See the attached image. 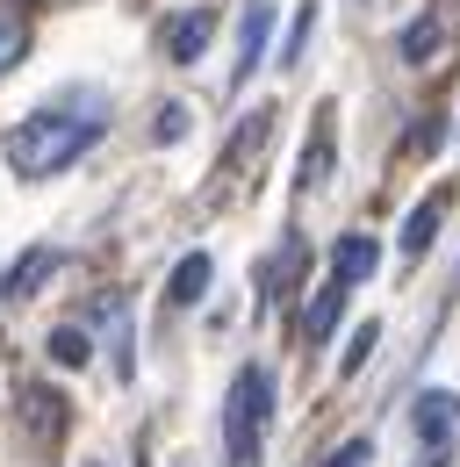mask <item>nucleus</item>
<instances>
[{
	"label": "nucleus",
	"mask_w": 460,
	"mask_h": 467,
	"mask_svg": "<svg viewBox=\"0 0 460 467\" xmlns=\"http://www.w3.org/2000/svg\"><path fill=\"white\" fill-rule=\"evenodd\" d=\"M15 403H22L29 439H37V446H58V431H65V396H58V389H22Z\"/></svg>",
	"instance_id": "obj_6"
},
{
	"label": "nucleus",
	"mask_w": 460,
	"mask_h": 467,
	"mask_svg": "<svg viewBox=\"0 0 460 467\" xmlns=\"http://www.w3.org/2000/svg\"><path fill=\"white\" fill-rule=\"evenodd\" d=\"M324 173H331V130H324V137L302 151V187H309V180H324Z\"/></svg>",
	"instance_id": "obj_15"
},
{
	"label": "nucleus",
	"mask_w": 460,
	"mask_h": 467,
	"mask_svg": "<svg viewBox=\"0 0 460 467\" xmlns=\"http://www.w3.org/2000/svg\"><path fill=\"white\" fill-rule=\"evenodd\" d=\"M101 130H109L101 101H87V109H37V116H22L7 130V166L22 180H51V173H65L79 151H94Z\"/></svg>",
	"instance_id": "obj_1"
},
{
	"label": "nucleus",
	"mask_w": 460,
	"mask_h": 467,
	"mask_svg": "<svg viewBox=\"0 0 460 467\" xmlns=\"http://www.w3.org/2000/svg\"><path fill=\"white\" fill-rule=\"evenodd\" d=\"M367 352H374V324H360V331H352V352H345V374H352V367H360Z\"/></svg>",
	"instance_id": "obj_18"
},
{
	"label": "nucleus",
	"mask_w": 460,
	"mask_h": 467,
	"mask_svg": "<svg viewBox=\"0 0 460 467\" xmlns=\"http://www.w3.org/2000/svg\"><path fill=\"white\" fill-rule=\"evenodd\" d=\"M454 424H460L454 389H424L417 396V446H454Z\"/></svg>",
	"instance_id": "obj_4"
},
{
	"label": "nucleus",
	"mask_w": 460,
	"mask_h": 467,
	"mask_svg": "<svg viewBox=\"0 0 460 467\" xmlns=\"http://www.w3.org/2000/svg\"><path fill=\"white\" fill-rule=\"evenodd\" d=\"M22 51H29V29H22V15H7V7H0V72H15Z\"/></svg>",
	"instance_id": "obj_13"
},
{
	"label": "nucleus",
	"mask_w": 460,
	"mask_h": 467,
	"mask_svg": "<svg viewBox=\"0 0 460 467\" xmlns=\"http://www.w3.org/2000/svg\"><path fill=\"white\" fill-rule=\"evenodd\" d=\"M267 424H274V374H267V367H237L230 403H224V446H230V461H237V467L259 461Z\"/></svg>",
	"instance_id": "obj_2"
},
{
	"label": "nucleus",
	"mask_w": 460,
	"mask_h": 467,
	"mask_svg": "<svg viewBox=\"0 0 460 467\" xmlns=\"http://www.w3.org/2000/svg\"><path fill=\"white\" fill-rule=\"evenodd\" d=\"M439 237V202H424V209H410V223H402V252H424Z\"/></svg>",
	"instance_id": "obj_14"
},
{
	"label": "nucleus",
	"mask_w": 460,
	"mask_h": 467,
	"mask_svg": "<svg viewBox=\"0 0 460 467\" xmlns=\"http://www.w3.org/2000/svg\"><path fill=\"white\" fill-rule=\"evenodd\" d=\"M267 36H274V0H252L237 22V72L230 79H252V65L267 58Z\"/></svg>",
	"instance_id": "obj_5"
},
{
	"label": "nucleus",
	"mask_w": 460,
	"mask_h": 467,
	"mask_svg": "<svg viewBox=\"0 0 460 467\" xmlns=\"http://www.w3.org/2000/svg\"><path fill=\"white\" fill-rule=\"evenodd\" d=\"M374 461V446H367V439H345L339 453H331V467H367Z\"/></svg>",
	"instance_id": "obj_17"
},
{
	"label": "nucleus",
	"mask_w": 460,
	"mask_h": 467,
	"mask_svg": "<svg viewBox=\"0 0 460 467\" xmlns=\"http://www.w3.org/2000/svg\"><path fill=\"white\" fill-rule=\"evenodd\" d=\"M339 309H345V288L331 281V288L317 295V309L302 317V338H309V346H324V338H331V324H339Z\"/></svg>",
	"instance_id": "obj_10"
},
{
	"label": "nucleus",
	"mask_w": 460,
	"mask_h": 467,
	"mask_svg": "<svg viewBox=\"0 0 460 467\" xmlns=\"http://www.w3.org/2000/svg\"><path fill=\"white\" fill-rule=\"evenodd\" d=\"M172 137H187V109H180V101L159 109V144H172Z\"/></svg>",
	"instance_id": "obj_16"
},
{
	"label": "nucleus",
	"mask_w": 460,
	"mask_h": 467,
	"mask_svg": "<svg viewBox=\"0 0 460 467\" xmlns=\"http://www.w3.org/2000/svg\"><path fill=\"white\" fill-rule=\"evenodd\" d=\"M374 266H382V244H374V237H339V252H331V281H339L345 295L360 288V281H367V274H374Z\"/></svg>",
	"instance_id": "obj_7"
},
{
	"label": "nucleus",
	"mask_w": 460,
	"mask_h": 467,
	"mask_svg": "<svg viewBox=\"0 0 460 467\" xmlns=\"http://www.w3.org/2000/svg\"><path fill=\"white\" fill-rule=\"evenodd\" d=\"M209 36H216V7H180L166 29H159V51H166L172 65H194L209 51Z\"/></svg>",
	"instance_id": "obj_3"
},
{
	"label": "nucleus",
	"mask_w": 460,
	"mask_h": 467,
	"mask_svg": "<svg viewBox=\"0 0 460 467\" xmlns=\"http://www.w3.org/2000/svg\"><path fill=\"white\" fill-rule=\"evenodd\" d=\"M209 274H216V266H209V252H187V259L172 266V288L166 295L187 309V302H202V295H209Z\"/></svg>",
	"instance_id": "obj_9"
},
{
	"label": "nucleus",
	"mask_w": 460,
	"mask_h": 467,
	"mask_svg": "<svg viewBox=\"0 0 460 467\" xmlns=\"http://www.w3.org/2000/svg\"><path fill=\"white\" fill-rule=\"evenodd\" d=\"M44 274H65V252H29L22 266H7V274H0V295H7V302H15V295H37Z\"/></svg>",
	"instance_id": "obj_8"
},
{
	"label": "nucleus",
	"mask_w": 460,
	"mask_h": 467,
	"mask_svg": "<svg viewBox=\"0 0 460 467\" xmlns=\"http://www.w3.org/2000/svg\"><path fill=\"white\" fill-rule=\"evenodd\" d=\"M87 352H94L87 324H58V331H51V359H58V367H87Z\"/></svg>",
	"instance_id": "obj_12"
},
{
	"label": "nucleus",
	"mask_w": 460,
	"mask_h": 467,
	"mask_svg": "<svg viewBox=\"0 0 460 467\" xmlns=\"http://www.w3.org/2000/svg\"><path fill=\"white\" fill-rule=\"evenodd\" d=\"M396 51H402V65H424L432 51H439V22H432V15H417V22L396 36Z\"/></svg>",
	"instance_id": "obj_11"
}]
</instances>
